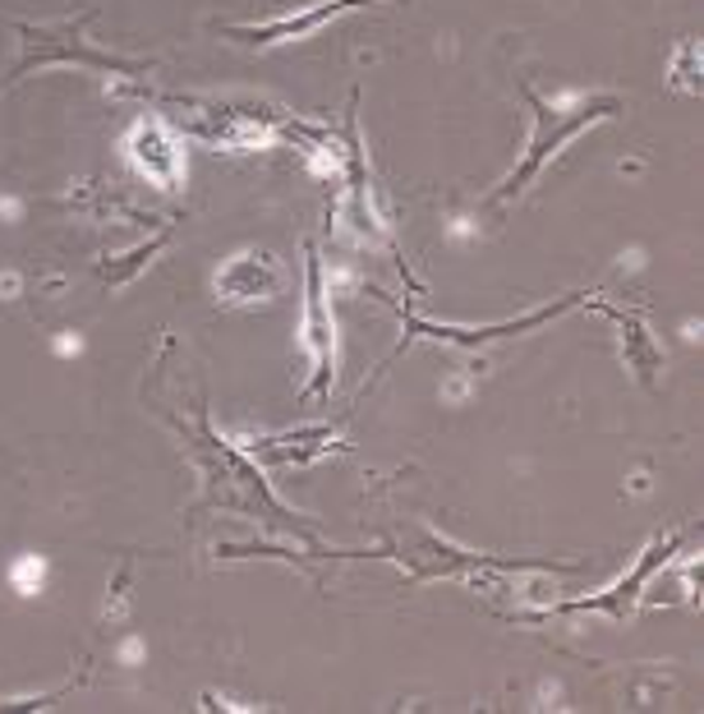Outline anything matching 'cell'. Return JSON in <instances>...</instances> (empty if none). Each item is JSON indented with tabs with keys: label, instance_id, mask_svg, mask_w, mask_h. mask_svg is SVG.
I'll use <instances>...</instances> for the list:
<instances>
[{
	"label": "cell",
	"instance_id": "6da1fadb",
	"mask_svg": "<svg viewBox=\"0 0 704 714\" xmlns=\"http://www.w3.org/2000/svg\"><path fill=\"white\" fill-rule=\"evenodd\" d=\"M300 346L313 365V383L309 397H327L336 383V319H332V300L323 286V264L309 258V277H304V309H300Z\"/></svg>",
	"mask_w": 704,
	"mask_h": 714
},
{
	"label": "cell",
	"instance_id": "7a4b0ae2",
	"mask_svg": "<svg viewBox=\"0 0 704 714\" xmlns=\"http://www.w3.org/2000/svg\"><path fill=\"white\" fill-rule=\"evenodd\" d=\"M125 157L134 171L157 185V189H180L185 185V148L176 130L161 121V115H138L125 134Z\"/></svg>",
	"mask_w": 704,
	"mask_h": 714
},
{
	"label": "cell",
	"instance_id": "3957f363",
	"mask_svg": "<svg viewBox=\"0 0 704 714\" xmlns=\"http://www.w3.org/2000/svg\"><path fill=\"white\" fill-rule=\"evenodd\" d=\"M212 291L226 304H267L281 291V264L267 249H239L216 268Z\"/></svg>",
	"mask_w": 704,
	"mask_h": 714
},
{
	"label": "cell",
	"instance_id": "277c9868",
	"mask_svg": "<svg viewBox=\"0 0 704 714\" xmlns=\"http://www.w3.org/2000/svg\"><path fill=\"white\" fill-rule=\"evenodd\" d=\"M355 0H323L304 14H281V19H267V23H254V29H239V37H254V46H277V42H300L309 33H319L327 19H336L342 10H350Z\"/></svg>",
	"mask_w": 704,
	"mask_h": 714
},
{
	"label": "cell",
	"instance_id": "5b68a950",
	"mask_svg": "<svg viewBox=\"0 0 704 714\" xmlns=\"http://www.w3.org/2000/svg\"><path fill=\"white\" fill-rule=\"evenodd\" d=\"M590 121H594V111H576V115H571V121H567L562 130H557V134H552V148H557V143H567V138H576V134H580V130H585ZM544 157H548V138L539 134V138H534V153H529V161L521 166V176H512V180H506V189H502V194H516V185H525V180H529L534 171H539V161H544Z\"/></svg>",
	"mask_w": 704,
	"mask_h": 714
},
{
	"label": "cell",
	"instance_id": "8992f818",
	"mask_svg": "<svg viewBox=\"0 0 704 714\" xmlns=\"http://www.w3.org/2000/svg\"><path fill=\"white\" fill-rule=\"evenodd\" d=\"M10 585L23 594V600L42 594V585H46V558H37V554L14 558V562H10Z\"/></svg>",
	"mask_w": 704,
	"mask_h": 714
},
{
	"label": "cell",
	"instance_id": "52a82bcc",
	"mask_svg": "<svg viewBox=\"0 0 704 714\" xmlns=\"http://www.w3.org/2000/svg\"><path fill=\"white\" fill-rule=\"evenodd\" d=\"M14 291H19V277L5 272V277H0V295H14Z\"/></svg>",
	"mask_w": 704,
	"mask_h": 714
},
{
	"label": "cell",
	"instance_id": "ba28073f",
	"mask_svg": "<svg viewBox=\"0 0 704 714\" xmlns=\"http://www.w3.org/2000/svg\"><path fill=\"white\" fill-rule=\"evenodd\" d=\"M0 217H19V199H0Z\"/></svg>",
	"mask_w": 704,
	"mask_h": 714
},
{
	"label": "cell",
	"instance_id": "9c48e42d",
	"mask_svg": "<svg viewBox=\"0 0 704 714\" xmlns=\"http://www.w3.org/2000/svg\"><path fill=\"white\" fill-rule=\"evenodd\" d=\"M120 655H125V659L134 663V659H143V646H138V640H125V650H120Z\"/></svg>",
	"mask_w": 704,
	"mask_h": 714
},
{
	"label": "cell",
	"instance_id": "30bf717a",
	"mask_svg": "<svg viewBox=\"0 0 704 714\" xmlns=\"http://www.w3.org/2000/svg\"><path fill=\"white\" fill-rule=\"evenodd\" d=\"M56 350H60V355H79V350H83V342H79V337H75V342H69V337H65V342H60Z\"/></svg>",
	"mask_w": 704,
	"mask_h": 714
}]
</instances>
